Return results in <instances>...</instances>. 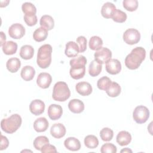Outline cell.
Here are the masks:
<instances>
[{
	"label": "cell",
	"instance_id": "cell-1",
	"mask_svg": "<svg viewBox=\"0 0 153 153\" xmlns=\"http://www.w3.org/2000/svg\"><path fill=\"white\" fill-rule=\"evenodd\" d=\"M146 57V51L142 47L133 48L125 59L126 67L131 70L137 69Z\"/></svg>",
	"mask_w": 153,
	"mask_h": 153
},
{
	"label": "cell",
	"instance_id": "cell-2",
	"mask_svg": "<svg viewBox=\"0 0 153 153\" xmlns=\"http://www.w3.org/2000/svg\"><path fill=\"white\" fill-rule=\"evenodd\" d=\"M52 47L46 44L41 45L38 51L36 62L38 66L42 69L48 68L51 62Z\"/></svg>",
	"mask_w": 153,
	"mask_h": 153
},
{
	"label": "cell",
	"instance_id": "cell-3",
	"mask_svg": "<svg viewBox=\"0 0 153 153\" xmlns=\"http://www.w3.org/2000/svg\"><path fill=\"white\" fill-rule=\"evenodd\" d=\"M22 122L20 115L14 114L7 118L2 119L1 122V127L5 133L12 134L19 129L21 126Z\"/></svg>",
	"mask_w": 153,
	"mask_h": 153
},
{
	"label": "cell",
	"instance_id": "cell-4",
	"mask_svg": "<svg viewBox=\"0 0 153 153\" xmlns=\"http://www.w3.org/2000/svg\"><path fill=\"white\" fill-rule=\"evenodd\" d=\"M71 96L70 90L67 84L63 81L56 82L53 87V99L58 102H64L69 98Z\"/></svg>",
	"mask_w": 153,
	"mask_h": 153
},
{
	"label": "cell",
	"instance_id": "cell-5",
	"mask_svg": "<svg viewBox=\"0 0 153 153\" xmlns=\"http://www.w3.org/2000/svg\"><path fill=\"white\" fill-rule=\"evenodd\" d=\"M148 108L143 105H139L135 108L133 112V118L137 124L145 123L149 117Z\"/></svg>",
	"mask_w": 153,
	"mask_h": 153
},
{
	"label": "cell",
	"instance_id": "cell-6",
	"mask_svg": "<svg viewBox=\"0 0 153 153\" xmlns=\"http://www.w3.org/2000/svg\"><path fill=\"white\" fill-rule=\"evenodd\" d=\"M124 41L129 45L136 44L140 39V33L136 29L130 28L127 29L123 33Z\"/></svg>",
	"mask_w": 153,
	"mask_h": 153
},
{
	"label": "cell",
	"instance_id": "cell-7",
	"mask_svg": "<svg viewBox=\"0 0 153 153\" xmlns=\"http://www.w3.org/2000/svg\"><path fill=\"white\" fill-rule=\"evenodd\" d=\"M94 60L102 65L111 59L112 52L106 47H102L94 53Z\"/></svg>",
	"mask_w": 153,
	"mask_h": 153
},
{
	"label": "cell",
	"instance_id": "cell-8",
	"mask_svg": "<svg viewBox=\"0 0 153 153\" xmlns=\"http://www.w3.org/2000/svg\"><path fill=\"white\" fill-rule=\"evenodd\" d=\"M8 34L13 39H20L25 34V28L20 23L13 24L8 29Z\"/></svg>",
	"mask_w": 153,
	"mask_h": 153
},
{
	"label": "cell",
	"instance_id": "cell-9",
	"mask_svg": "<svg viewBox=\"0 0 153 153\" xmlns=\"http://www.w3.org/2000/svg\"><path fill=\"white\" fill-rule=\"evenodd\" d=\"M105 68L108 73L111 75H116L121 70V64L118 59H111L106 62Z\"/></svg>",
	"mask_w": 153,
	"mask_h": 153
},
{
	"label": "cell",
	"instance_id": "cell-10",
	"mask_svg": "<svg viewBox=\"0 0 153 153\" xmlns=\"http://www.w3.org/2000/svg\"><path fill=\"white\" fill-rule=\"evenodd\" d=\"M45 109V103L39 99L32 100L29 105V110L35 115H39L42 114Z\"/></svg>",
	"mask_w": 153,
	"mask_h": 153
},
{
	"label": "cell",
	"instance_id": "cell-11",
	"mask_svg": "<svg viewBox=\"0 0 153 153\" xmlns=\"http://www.w3.org/2000/svg\"><path fill=\"white\" fill-rule=\"evenodd\" d=\"M52 81L51 75L47 72L40 73L36 78L38 85L42 88H47L50 85Z\"/></svg>",
	"mask_w": 153,
	"mask_h": 153
},
{
	"label": "cell",
	"instance_id": "cell-12",
	"mask_svg": "<svg viewBox=\"0 0 153 153\" xmlns=\"http://www.w3.org/2000/svg\"><path fill=\"white\" fill-rule=\"evenodd\" d=\"M47 113L51 120H57L61 117L63 114V109L59 105L51 104L48 108Z\"/></svg>",
	"mask_w": 153,
	"mask_h": 153
},
{
	"label": "cell",
	"instance_id": "cell-13",
	"mask_svg": "<svg viewBox=\"0 0 153 153\" xmlns=\"http://www.w3.org/2000/svg\"><path fill=\"white\" fill-rule=\"evenodd\" d=\"M66 128L61 123L54 124L50 128V133L53 137L56 139L63 137L66 134Z\"/></svg>",
	"mask_w": 153,
	"mask_h": 153
},
{
	"label": "cell",
	"instance_id": "cell-14",
	"mask_svg": "<svg viewBox=\"0 0 153 153\" xmlns=\"http://www.w3.org/2000/svg\"><path fill=\"white\" fill-rule=\"evenodd\" d=\"M76 91L78 93L83 96L90 95L92 93V87L89 82L85 81L79 82L75 86Z\"/></svg>",
	"mask_w": 153,
	"mask_h": 153
},
{
	"label": "cell",
	"instance_id": "cell-15",
	"mask_svg": "<svg viewBox=\"0 0 153 153\" xmlns=\"http://www.w3.org/2000/svg\"><path fill=\"white\" fill-rule=\"evenodd\" d=\"M85 73V66L75 65L71 66L69 74L71 76L75 79H79L84 77Z\"/></svg>",
	"mask_w": 153,
	"mask_h": 153
},
{
	"label": "cell",
	"instance_id": "cell-16",
	"mask_svg": "<svg viewBox=\"0 0 153 153\" xmlns=\"http://www.w3.org/2000/svg\"><path fill=\"white\" fill-rule=\"evenodd\" d=\"M79 52L78 44L74 41H69L66 44L65 53L68 57H76Z\"/></svg>",
	"mask_w": 153,
	"mask_h": 153
},
{
	"label": "cell",
	"instance_id": "cell-17",
	"mask_svg": "<svg viewBox=\"0 0 153 153\" xmlns=\"http://www.w3.org/2000/svg\"><path fill=\"white\" fill-rule=\"evenodd\" d=\"M69 110L75 114H79L84 109V104L79 99H74L69 101L68 103Z\"/></svg>",
	"mask_w": 153,
	"mask_h": 153
},
{
	"label": "cell",
	"instance_id": "cell-18",
	"mask_svg": "<svg viewBox=\"0 0 153 153\" xmlns=\"http://www.w3.org/2000/svg\"><path fill=\"white\" fill-rule=\"evenodd\" d=\"M64 145L66 149L72 151H78L81 148L80 141L74 137H69L65 139Z\"/></svg>",
	"mask_w": 153,
	"mask_h": 153
},
{
	"label": "cell",
	"instance_id": "cell-19",
	"mask_svg": "<svg viewBox=\"0 0 153 153\" xmlns=\"http://www.w3.org/2000/svg\"><path fill=\"white\" fill-rule=\"evenodd\" d=\"M115 10L116 7L114 4L110 2H105L101 8L102 16L106 19L112 18Z\"/></svg>",
	"mask_w": 153,
	"mask_h": 153
},
{
	"label": "cell",
	"instance_id": "cell-20",
	"mask_svg": "<svg viewBox=\"0 0 153 153\" xmlns=\"http://www.w3.org/2000/svg\"><path fill=\"white\" fill-rule=\"evenodd\" d=\"M116 140L120 146L127 145L131 140V136L127 131H121L118 133Z\"/></svg>",
	"mask_w": 153,
	"mask_h": 153
},
{
	"label": "cell",
	"instance_id": "cell-21",
	"mask_svg": "<svg viewBox=\"0 0 153 153\" xmlns=\"http://www.w3.org/2000/svg\"><path fill=\"white\" fill-rule=\"evenodd\" d=\"M48 126V122L45 117L38 118L33 123V128L37 132H43L46 131Z\"/></svg>",
	"mask_w": 153,
	"mask_h": 153
},
{
	"label": "cell",
	"instance_id": "cell-22",
	"mask_svg": "<svg viewBox=\"0 0 153 153\" xmlns=\"http://www.w3.org/2000/svg\"><path fill=\"white\" fill-rule=\"evenodd\" d=\"M35 75V69L29 65H26L24 66L21 71L20 75L22 79L25 81H29L32 80Z\"/></svg>",
	"mask_w": 153,
	"mask_h": 153
},
{
	"label": "cell",
	"instance_id": "cell-23",
	"mask_svg": "<svg viewBox=\"0 0 153 153\" xmlns=\"http://www.w3.org/2000/svg\"><path fill=\"white\" fill-rule=\"evenodd\" d=\"M39 24L41 27H44L47 30H50L54 26V21L51 16L44 15L40 19Z\"/></svg>",
	"mask_w": 153,
	"mask_h": 153
},
{
	"label": "cell",
	"instance_id": "cell-24",
	"mask_svg": "<svg viewBox=\"0 0 153 153\" xmlns=\"http://www.w3.org/2000/svg\"><path fill=\"white\" fill-rule=\"evenodd\" d=\"M7 69L11 73L17 72L21 66V62L19 59L16 57H12L9 59L6 63Z\"/></svg>",
	"mask_w": 153,
	"mask_h": 153
},
{
	"label": "cell",
	"instance_id": "cell-25",
	"mask_svg": "<svg viewBox=\"0 0 153 153\" xmlns=\"http://www.w3.org/2000/svg\"><path fill=\"white\" fill-rule=\"evenodd\" d=\"M2 49L4 54L7 55H12L16 53L17 50V44L14 41H8L3 44Z\"/></svg>",
	"mask_w": 153,
	"mask_h": 153
},
{
	"label": "cell",
	"instance_id": "cell-26",
	"mask_svg": "<svg viewBox=\"0 0 153 153\" xmlns=\"http://www.w3.org/2000/svg\"><path fill=\"white\" fill-rule=\"evenodd\" d=\"M34 54V49L30 45H25L20 48V56L25 60H29L33 57Z\"/></svg>",
	"mask_w": 153,
	"mask_h": 153
},
{
	"label": "cell",
	"instance_id": "cell-27",
	"mask_svg": "<svg viewBox=\"0 0 153 153\" xmlns=\"http://www.w3.org/2000/svg\"><path fill=\"white\" fill-rule=\"evenodd\" d=\"M102 64L98 63L95 60L91 61L88 66V73L91 76H96L100 74L102 71Z\"/></svg>",
	"mask_w": 153,
	"mask_h": 153
},
{
	"label": "cell",
	"instance_id": "cell-28",
	"mask_svg": "<svg viewBox=\"0 0 153 153\" xmlns=\"http://www.w3.org/2000/svg\"><path fill=\"white\" fill-rule=\"evenodd\" d=\"M48 36V31L44 27H40L36 29L33 33V38L36 42H41L46 39Z\"/></svg>",
	"mask_w": 153,
	"mask_h": 153
},
{
	"label": "cell",
	"instance_id": "cell-29",
	"mask_svg": "<svg viewBox=\"0 0 153 153\" xmlns=\"http://www.w3.org/2000/svg\"><path fill=\"white\" fill-rule=\"evenodd\" d=\"M121 87L116 82H111L110 85L106 89V92L107 94L112 97H115L118 96L121 93Z\"/></svg>",
	"mask_w": 153,
	"mask_h": 153
},
{
	"label": "cell",
	"instance_id": "cell-30",
	"mask_svg": "<svg viewBox=\"0 0 153 153\" xmlns=\"http://www.w3.org/2000/svg\"><path fill=\"white\" fill-rule=\"evenodd\" d=\"M103 45V41L98 36H93L89 40V47L92 50L97 51L100 50Z\"/></svg>",
	"mask_w": 153,
	"mask_h": 153
},
{
	"label": "cell",
	"instance_id": "cell-31",
	"mask_svg": "<svg viewBox=\"0 0 153 153\" xmlns=\"http://www.w3.org/2000/svg\"><path fill=\"white\" fill-rule=\"evenodd\" d=\"M84 145L89 149H94L99 145V140L96 136L94 135H88L84 138Z\"/></svg>",
	"mask_w": 153,
	"mask_h": 153
},
{
	"label": "cell",
	"instance_id": "cell-32",
	"mask_svg": "<svg viewBox=\"0 0 153 153\" xmlns=\"http://www.w3.org/2000/svg\"><path fill=\"white\" fill-rule=\"evenodd\" d=\"M47 144H49V140L45 136H38L33 141V146L38 151H41L42 148Z\"/></svg>",
	"mask_w": 153,
	"mask_h": 153
},
{
	"label": "cell",
	"instance_id": "cell-33",
	"mask_svg": "<svg viewBox=\"0 0 153 153\" xmlns=\"http://www.w3.org/2000/svg\"><path fill=\"white\" fill-rule=\"evenodd\" d=\"M127 17V16L125 12H124L120 10L116 9L114 13L112 19L115 22L123 23L126 20Z\"/></svg>",
	"mask_w": 153,
	"mask_h": 153
},
{
	"label": "cell",
	"instance_id": "cell-34",
	"mask_svg": "<svg viewBox=\"0 0 153 153\" xmlns=\"http://www.w3.org/2000/svg\"><path fill=\"white\" fill-rule=\"evenodd\" d=\"M114 136V132L112 129L108 127L103 128L100 131V137L103 141H110Z\"/></svg>",
	"mask_w": 153,
	"mask_h": 153
},
{
	"label": "cell",
	"instance_id": "cell-35",
	"mask_svg": "<svg viewBox=\"0 0 153 153\" xmlns=\"http://www.w3.org/2000/svg\"><path fill=\"white\" fill-rule=\"evenodd\" d=\"M111 80L108 76H103L98 79L97 82V86L99 89L101 90L106 91L111 83Z\"/></svg>",
	"mask_w": 153,
	"mask_h": 153
},
{
	"label": "cell",
	"instance_id": "cell-36",
	"mask_svg": "<svg viewBox=\"0 0 153 153\" xmlns=\"http://www.w3.org/2000/svg\"><path fill=\"white\" fill-rule=\"evenodd\" d=\"M123 5L126 10L134 11L137 8L138 1L137 0H124L123 1Z\"/></svg>",
	"mask_w": 153,
	"mask_h": 153
},
{
	"label": "cell",
	"instance_id": "cell-37",
	"mask_svg": "<svg viewBox=\"0 0 153 153\" xmlns=\"http://www.w3.org/2000/svg\"><path fill=\"white\" fill-rule=\"evenodd\" d=\"M22 11L26 14H35L36 13V8L35 6L31 2H25L22 5Z\"/></svg>",
	"mask_w": 153,
	"mask_h": 153
},
{
	"label": "cell",
	"instance_id": "cell-38",
	"mask_svg": "<svg viewBox=\"0 0 153 153\" xmlns=\"http://www.w3.org/2000/svg\"><path fill=\"white\" fill-rule=\"evenodd\" d=\"M24 20L29 26H32L36 24L38 22L37 17L35 14H26L24 16Z\"/></svg>",
	"mask_w": 153,
	"mask_h": 153
},
{
	"label": "cell",
	"instance_id": "cell-39",
	"mask_svg": "<svg viewBox=\"0 0 153 153\" xmlns=\"http://www.w3.org/2000/svg\"><path fill=\"white\" fill-rule=\"evenodd\" d=\"M117 151L116 146L111 143L103 144L100 148V152L102 153H116Z\"/></svg>",
	"mask_w": 153,
	"mask_h": 153
},
{
	"label": "cell",
	"instance_id": "cell-40",
	"mask_svg": "<svg viewBox=\"0 0 153 153\" xmlns=\"http://www.w3.org/2000/svg\"><path fill=\"white\" fill-rule=\"evenodd\" d=\"M87 63L86 57L84 56L80 55L76 58H74L69 61V64L71 66L74 65H85Z\"/></svg>",
	"mask_w": 153,
	"mask_h": 153
},
{
	"label": "cell",
	"instance_id": "cell-41",
	"mask_svg": "<svg viewBox=\"0 0 153 153\" xmlns=\"http://www.w3.org/2000/svg\"><path fill=\"white\" fill-rule=\"evenodd\" d=\"M76 42L79 45L80 53L84 52L87 49V39L84 36H79L76 38Z\"/></svg>",
	"mask_w": 153,
	"mask_h": 153
},
{
	"label": "cell",
	"instance_id": "cell-42",
	"mask_svg": "<svg viewBox=\"0 0 153 153\" xmlns=\"http://www.w3.org/2000/svg\"><path fill=\"white\" fill-rule=\"evenodd\" d=\"M41 152L45 153V152H57V150L56 147L54 145L47 144L45 145L42 149L41 150Z\"/></svg>",
	"mask_w": 153,
	"mask_h": 153
},
{
	"label": "cell",
	"instance_id": "cell-43",
	"mask_svg": "<svg viewBox=\"0 0 153 153\" xmlns=\"http://www.w3.org/2000/svg\"><path fill=\"white\" fill-rule=\"evenodd\" d=\"M1 146H0V150H4L7 148L9 145V141L7 137L3 136L2 134H1Z\"/></svg>",
	"mask_w": 153,
	"mask_h": 153
},
{
	"label": "cell",
	"instance_id": "cell-44",
	"mask_svg": "<svg viewBox=\"0 0 153 153\" xmlns=\"http://www.w3.org/2000/svg\"><path fill=\"white\" fill-rule=\"evenodd\" d=\"M0 34H1V44H0V45L2 47L3 45V44L5 42L6 36L2 31H1L0 32Z\"/></svg>",
	"mask_w": 153,
	"mask_h": 153
},
{
	"label": "cell",
	"instance_id": "cell-45",
	"mask_svg": "<svg viewBox=\"0 0 153 153\" xmlns=\"http://www.w3.org/2000/svg\"><path fill=\"white\" fill-rule=\"evenodd\" d=\"M10 2V1H1V7H6L8 3Z\"/></svg>",
	"mask_w": 153,
	"mask_h": 153
},
{
	"label": "cell",
	"instance_id": "cell-46",
	"mask_svg": "<svg viewBox=\"0 0 153 153\" xmlns=\"http://www.w3.org/2000/svg\"><path fill=\"white\" fill-rule=\"evenodd\" d=\"M120 152H121V153H123V152H124V153H126V152H127V153L130 152V153H131V152H132V151H131L130 149H129L128 148H124V149H121V151H120Z\"/></svg>",
	"mask_w": 153,
	"mask_h": 153
}]
</instances>
